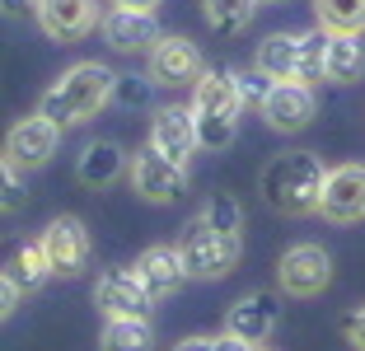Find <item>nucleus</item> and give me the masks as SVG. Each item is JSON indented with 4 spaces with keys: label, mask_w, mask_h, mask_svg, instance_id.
Here are the masks:
<instances>
[{
    "label": "nucleus",
    "mask_w": 365,
    "mask_h": 351,
    "mask_svg": "<svg viewBox=\"0 0 365 351\" xmlns=\"http://www.w3.org/2000/svg\"><path fill=\"white\" fill-rule=\"evenodd\" d=\"M113 89H118V75L108 71V66L80 61V66H71L66 75H56L52 85L43 89L38 113H47L52 122H61V127H76V122H89L94 113H103V103L113 98Z\"/></svg>",
    "instance_id": "nucleus-1"
},
{
    "label": "nucleus",
    "mask_w": 365,
    "mask_h": 351,
    "mask_svg": "<svg viewBox=\"0 0 365 351\" xmlns=\"http://www.w3.org/2000/svg\"><path fill=\"white\" fill-rule=\"evenodd\" d=\"M323 183H328V169L319 164V155L290 150V155L267 160V169H262V197L281 215H309L323 202Z\"/></svg>",
    "instance_id": "nucleus-2"
},
{
    "label": "nucleus",
    "mask_w": 365,
    "mask_h": 351,
    "mask_svg": "<svg viewBox=\"0 0 365 351\" xmlns=\"http://www.w3.org/2000/svg\"><path fill=\"white\" fill-rule=\"evenodd\" d=\"M178 253H182V267L187 277H202V281H220L230 267L239 263V239L220 234L215 225H206L202 215L182 225L178 234Z\"/></svg>",
    "instance_id": "nucleus-3"
},
{
    "label": "nucleus",
    "mask_w": 365,
    "mask_h": 351,
    "mask_svg": "<svg viewBox=\"0 0 365 351\" xmlns=\"http://www.w3.org/2000/svg\"><path fill=\"white\" fill-rule=\"evenodd\" d=\"M131 188L145 197V202L164 206V202H178L187 192V173H182L178 160H169L160 146H145L131 155Z\"/></svg>",
    "instance_id": "nucleus-4"
},
{
    "label": "nucleus",
    "mask_w": 365,
    "mask_h": 351,
    "mask_svg": "<svg viewBox=\"0 0 365 351\" xmlns=\"http://www.w3.org/2000/svg\"><path fill=\"white\" fill-rule=\"evenodd\" d=\"M328 281H333V258L323 253L319 244H295V248L281 253L277 286L286 290V295L309 300V295H319V290H328Z\"/></svg>",
    "instance_id": "nucleus-5"
},
{
    "label": "nucleus",
    "mask_w": 365,
    "mask_h": 351,
    "mask_svg": "<svg viewBox=\"0 0 365 351\" xmlns=\"http://www.w3.org/2000/svg\"><path fill=\"white\" fill-rule=\"evenodd\" d=\"M56 141H61V122H52L47 113H33L24 122H14L10 136H5V160L19 164V169H43L56 155Z\"/></svg>",
    "instance_id": "nucleus-6"
},
{
    "label": "nucleus",
    "mask_w": 365,
    "mask_h": 351,
    "mask_svg": "<svg viewBox=\"0 0 365 351\" xmlns=\"http://www.w3.org/2000/svg\"><path fill=\"white\" fill-rule=\"evenodd\" d=\"M319 215L333 225L365 220V164H337V169H328Z\"/></svg>",
    "instance_id": "nucleus-7"
},
{
    "label": "nucleus",
    "mask_w": 365,
    "mask_h": 351,
    "mask_svg": "<svg viewBox=\"0 0 365 351\" xmlns=\"http://www.w3.org/2000/svg\"><path fill=\"white\" fill-rule=\"evenodd\" d=\"M33 14L52 43H80L98 24V0H33Z\"/></svg>",
    "instance_id": "nucleus-8"
},
{
    "label": "nucleus",
    "mask_w": 365,
    "mask_h": 351,
    "mask_svg": "<svg viewBox=\"0 0 365 351\" xmlns=\"http://www.w3.org/2000/svg\"><path fill=\"white\" fill-rule=\"evenodd\" d=\"M202 71L206 66H202V52H197L192 38L169 33V38H160L150 47V85H197Z\"/></svg>",
    "instance_id": "nucleus-9"
},
{
    "label": "nucleus",
    "mask_w": 365,
    "mask_h": 351,
    "mask_svg": "<svg viewBox=\"0 0 365 351\" xmlns=\"http://www.w3.org/2000/svg\"><path fill=\"white\" fill-rule=\"evenodd\" d=\"M94 300L103 314H122V319H145L155 305V295L145 290V281L136 277V267H118V272H103L94 286Z\"/></svg>",
    "instance_id": "nucleus-10"
},
{
    "label": "nucleus",
    "mask_w": 365,
    "mask_h": 351,
    "mask_svg": "<svg viewBox=\"0 0 365 351\" xmlns=\"http://www.w3.org/2000/svg\"><path fill=\"white\" fill-rule=\"evenodd\" d=\"M43 248H47V258H52L56 277H80L89 267V230L76 215H56L43 234Z\"/></svg>",
    "instance_id": "nucleus-11"
},
{
    "label": "nucleus",
    "mask_w": 365,
    "mask_h": 351,
    "mask_svg": "<svg viewBox=\"0 0 365 351\" xmlns=\"http://www.w3.org/2000/svg\"><path fill=\"white\" fill-rule=\"evenodd\" d=\"M150 146H160L169 160L187 164V160H192V150L202 146V136H197V113H192V108H182V103L160 108L155 122H150Z\"/></svg>",
    "instance_id": "nucleus-12"
},
{
    "label": "nucleus",
    "mask_w": 365,
    "mask_h": 351,
    "mask_svg": "<svg viewBox=\"0 0 365 351\" xmlns=\"http://www.w3.org/2000/svg\"><path fill=\"white\" fill-rule=\"evenodd\" d=\"M262 117L272 131H300L314 117V89L304 80H277L272 94L262 98Z\"/></svg>",
    "instance_id": "nucleus-13"
},
{
    "label": "nucleus",
    "mask_w": 365,
    "mask_h": 351,
    "mask_svg": "<svg viewBox=\"0 0 365 351\" xmlns=\"http://www.w3.org/2000/svg\"><path fill=\"white\" fill-rule=\"evenodd\" d=\"M103 38L113 52H140V47L160 43V24L155 10H127V5H113L103 14Z\"/></svg>",
    "instance_id": "nucleus-14"
},
{
    "label": "nucleus",
    "mask_w": 365,
    "mask_h": 351,
    "mask_svg": "<svg viewBox=\"0 0 365 351\" xmlns=\"http://www.w3.org/2000/svg\"><path fill=\"white\" fill-rule=\"evenodd\" d=\"M136 277L145 281V290H150L155 300H169L173 290L187 281V267H182V253L178 248H169V244H150L145 253L136 258Z\"/></svg>",
    "instance_id": "nucleus-15"
},
{
    "label": "nucleus",
    "mask_w": 365,
    "mask_h": 351,
    "mask_svg": "<svg viewBox=\"0 0 365 351\" xmlns=\"http://www.w3.org/2000/svg\"><path fill=\"white\" fill-rule=\"evenodd\" d=\"M277 319H281V305L258 290V295H244V300H235V305H230L225 328L239 332L244 342H267L272 332H277Z\"/></svg>",
    "instance_id": "nucleus-16"
},
{
    "label": "nucleus",
    "mask_w": 365,
    "mask_h": 351,
    "mask_svg": "<svg viewBox=\"0 0 365 351\" xmlns=\"http://www.w3.org/2000/svg\"><path fill=\"white\" fill-rule=\"evenodd\" d=\"M244 98H239V80L230 71H202L192 85V113L197 117H239Z\"/></svg>",
    "instance_id": "nucleus-17"
},
{
    "label": "nucleus",
    "mask_w": 365,
    "mask_h": 351,
    "mask_svg": "<svg viewBox=\"0 0 365 351\" xmlns=\"http://www.w3.org/2000/svg\"><path fill=\"white\" fill-rule=\"evenodd\" d=\"M361 75H365V33H333L328 80H333V85H356Z\"/></svg>",
    "instance_id": "nucleus-18"
},
{
    "label": "nucleus",
    "mask_w": 365,
    "mask_h": 351,
    "mask_svg": "<svg viewBox=\"0 0 365 351\" xmlns=\"http://www.w3.org/2000/svg\"><path fill=\"white\" fill-rule=\"evenodd\" d=\"M258 66L272 80H295L300 75V33H272V38H262Z\"/></svg>",
    "instance_id": "nucleus-19"
},
{
    "label": "nucleus",
    "mask_w": 365,
    "mask_h": 351,
    "mask_svg": "<svg viewBox=\"0 0 365 351\" xmlns=\"http://www.w3.org/2000/svg\"><path fill=\"white\" fill-rule=\"evenodd\" d=\"M122 164H127L122 146H113V141H89L85 155H80V183L103 188V183H113L122 173Z\"/></svg>",
    "instance_id": "nucleus-20"
},
{
    "label": "nucleus",
    "mask_w": 365,
    "mask_h": 351,
    "mask_svg": "<svg viewBox=\"0 0 365 351\" xmlns=\"http://www.w3.org/2000/svg\"><path fill=\"white\" fill-rule=\"evenodd\" d=\"M202 14L220 38H235V33H244L248 24H253L258 0H202Z\"/></svg>",
    "instance_id": "nucleus-21"
},
{
    "label": "nucleus",
    "mask_w": 365,
    "mask_h": 351,
    "mask_svg": "<svg viewBox=\"0 0 365 351\" xmlns=\"http://www.w3.org/2000/svg\"><path fill=\"white\" fill-rule=\"evenodd\" d=\"M328 47H333V33L323 29H309L300 33V75L295 80H304V85H319V80H328Z\"/></svg>",
    "instance_id": "nucleus-22"
},
{
    "label": "nucleus",
    "mask_w": 365,
    "mask_h": 351,
    "mask_svg": "<svg viewBox=\"0 0 365 351\" xmlns=\"http://www.w3.org/2000/svg\"><path fill=\"white\" fill-rule=\"evenodd\" d=\"M103 351H145L150 347V323L145 319H122V314H108L103 323Z\"/></svg>",
    "instance_id": "nucleus-23"
},
{
    "label": "nucleus",
    "mask_w": 365,
    "mask_h": 351,
    "mask_svg": "<svg viewBox=\"0 0 365 351\" xmlns=\"http://www.w3.org/2000/svg\"><path fill=\"white\" fill-rule=\"evenodd\" d=\"M5 272H10L24 290H38L47 277H56V272H52V258H47V248H43V239H38V244H24Z\"/></svg>",
    "instance_id": "nucleus-24"
},
{
    "label": "nucleus",
    "mask_w": 365,
    "mask_h": 351,
    "mask_svg": "<svg viewBox=\"0 0 365 351\" xmlns=\"http://www.w3.org/2000/svg\"><path fill=\"white\" fill-rule=\"evenodd\" d=\"M314 14L328 33H365V0H314Z\"/></svg>",
    "instance_id": "nucleus-25"
},
{
    "label": "nucleus",
    "mask_w": 365,
    "mask_h": 351,
    "mask_svg": "<svg viewBox=\"0 0 365 351\" xmlns=\"http://www.w3.org/2000/svg\"><path fill=\"white\" fill-rule=\"evenodd\" d=\"M202 220L215 225L220 234H230V239H239V230H244V211H239V202H235V197H220V192H215L211 202H206Z\"/></svg>",
    "instance_id": "nucleus-26"
},
{
    "label": "nucleus",
    "mask_w": 365,
    "mask_h": 351,
    "mask_svg": "<svg viewBox=\"0 0 365 351\" xmlns=\"http://www.w3.org/2000/svg\"><path fill=\"white\" fill-rule=\"evenodd\" d=\"M235 80H239V98H244V103H258V108H262V98L272 94V85H277V80H272L262 66H253V71H239Z\"/></svg>",
    "instance_id": "nucleus-27"
},
{
    "label": "nucleus",
    "mask_w": 365,
    "mask_h": 351,
    "mask_svg": "<svg viewBox=\"0 0 365 351\" xmlns=\"http://www.w3.org/2000/svg\"><path fill=\"white\" fill-rule=\"evenodd\" d=\"M342 332H346V342H351L356 351H365V305L351 309V314L342 319Z\"/></svg>",
    "instance_id": "nucleus-28"
},
{
    "label": "nucleus",
    "mask_w": 365,
    "mask_h": 351,
    "mask_svg": "<svg viewBox=\"0 0 365 351\" xmlns=\"http://www.w3.org/2000/svg\"><path fill=\"white\" fill-rule=\"evenodd\" d=\"M19 295H24V286L5 272V281H0V314H14V309H19Z\"/></svg>",
    "instance_id": "nucleus-29"
},
{
    "label": "nucleus",
    "mask_w": 365,
    "mask_h": 351,
    "mask_svg": "<svg viewBox=\"0 0 365 351\" xmlns=\"http://www.w3.org/2000/svg\"><path fill=\"white\" fill-rule=\"evenodd\" d=\"M19 206V164L5 160V211H14Z\"/></svg>",
    "instance_id": "nucleus-30"
},
{
    "label": "nucleus",
    "mask_w": 365,
    "mask_h": 351,
    "mask_svg": "<svg viewBox=\"0 0 365 351\" xmlns=\"http://www.w3.org/2000/svg\"><path fill=\"white\" fill-rule=\"evenodd\" d=\"M215 351H253V342H244L239 332L225 328V337H215Z\"/></svg>",
    "instance_id": "nucleus-31"
},
{
    "label": "nucleus",
    "mask_w": 365,
    "mask_h": 351,
    "mask_svg": "<svg viewBox=\"0 0 365 351\" xmlns=\"http://www.w3.org/2000/svg\"><path fill=\"white\" fill-rule=\"evenodd\" d=\"M173 351H215V337H187V342H178Z\"/></svg>",
    "instance_id": "nucleus-32"
},
{
    "label": "nucleus",
    "mask_w": 365,
    "mask_h": 351,
    "mask_svg": "<svg viewBox=\"0 0 365 351\" xmlns=\"http://www.w3.org/2000/svg\"><path fill=\"white\" fill-rule=\"evenodd\" d=\"M122 98H127V103H136V98H145V85H136V80H127V85H122Z\"/></svg>",
    "instance_id": "nucleus-33"
},
{
    "label": "nucleus",
    "mask_w": 365,
    "mask_h": 351,
    "mask_svg": "<svg viewBox=\"0 0 365 351\" xmlns=\"http://www.w3.org/2000/svg\"><path fill=\"white\" fill-rule=\"evenodd\" d=\"M113 5H127V10H155L160 0H113Z\"/></svg>",
    "instance_id": "nucleus-34"
},
{
    "label": "nucleus",
    "mask_w": 365,
    "mask_h": 351,
    "mask_svg": "<svg viewBox=\"0 0 365 351\" xmlns=\"http://www.w3.org/2000/svg\"><path fill=\"white\" fill-rule=\"evenodd\" d=\"M24 5H33V0H5V14H24Z\"/></svg>",
    "instance_id": "nucleus-35"
},
{
    "label": "nucleus",
    "mask_w": 365,
    "mask_h": 351,
    "mask_svg": "<svg viewBox=\"0 0 365 351\" xmlns=\"http://www.w3.org/2000/svg\"><path fill=\"white\" fill-rule=\"evenodd\" d=\"M253 351H267V347H253Z\"/></svg>",
    "instance_id": "nucleus-36"
}]
</instances>
